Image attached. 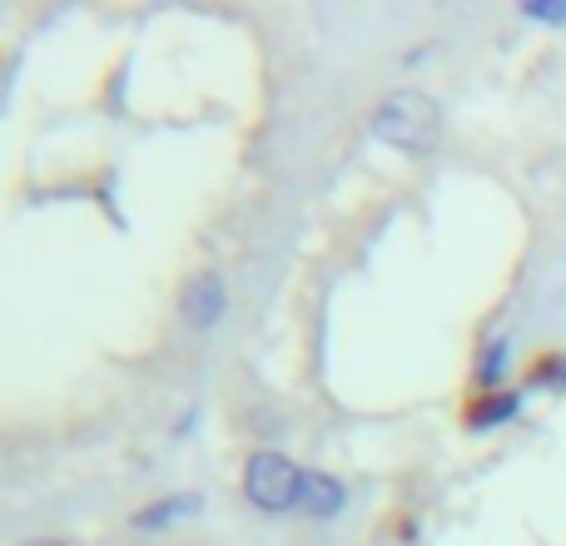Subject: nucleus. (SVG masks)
<instances>
[{
  "label": "nucleus",
  "instance_id": "nucleus-1",
  "mask_svg": "<svg viewBox=\"0 0 566 546\" xmlns=\"http://www.w3.org/2000/svg\"><path fill=\"white\" fill-rule=\"evenodd\" d=\"M373 139H382L388 149L402 155H428L442 135V109L428 90H392L368 119Z\"/></svg>",
  "mask_w": 566,
  "mask_h": 546
},
{
  "label": "nucleus",
  "instance_id": "nucleus-2",
  "mask_svg": "<svg viewBox=\"0 0 566 546\" xmlns=\"http://www.w3.org/2000/svg\"><path fill=\"white\" fill-rule=\"evenodd\" d=\"M303 477H308V472H303L289 452H269L264 448V452H254V458L244 462V482H239V487H244L249 507L279 517V512L303 507Z\"/></svg>",
  "mask_w": 566,
  "mask_h": 546
},
{
  "label": "nucleus",
  "instance_id": "nucleus-3",
  "mask_svg": "<svg viewBox=\"0 0 566 546\" xmlns=\"http://www.w3.org/2000/svg\"><path fill=\"white\" fill-rule=\"evenodd\" d=\"M224 308H229L224 273H195V279L185 283V293H179V318H185V328H195V333L219 328Z\"/></svg>",
  "mask_w": 566,
  "mask_h": 546
},
{
  "label": "nucleus",
  "instance_id": "nucleus-4",
  "mask_svg": "<svg viewBox=\"0 0 566 546\" xmlns=\"http://www.w3.org/2000/svg\"><path fill=\"white\" fill-rule=\"evenodd\" d=\"M199 512H205V492H169V497L139 507L135 517H129V532H139V537H165V532H179L185 522H199Z\"/></svg>",
  "mask_w": 566,
  "mask_h": 546
},
{
  "label": "nucleus",
  "instance_id": "nucleus-5",
  "mask_svg": "<svg viewBox=\"0 0 566 546\" xmlns=\"http://www.w3.org/2000/svg\"><path fill=\"white\" fill-rule=\"evenodd\" d=\"M343 507H348V487H343L333 472H308V477H303V507L298 512H308L313 522H333Z\"/></svg>",
  "mask_w": 566,
  "mask_h": 546
},
{
  "label": "nucleus",
  "instance_id": "nucleus-6",
  "mask_svg": "<svg viewBox=\"0 0 566 546\" xmlns=\"http://www.w3.org/2000/svg\"><path fill=\"white\" fill-rule=\"evenodd\" d=\"M507 372H512V338L497 333V338H488V348L478 353V363H472V382H478V392H502Z\"/></svg>",
  "mask_w": 566,
  "mask_h": 546
},
{
  "label": "nucleus",
  "instance_id": "nucleus-7",
  "mask_svg": "<svg viewBox=\"0 0 566 546\" xmlns=\"http://www.w3.org/2000/svg\"><path fill=\"white\" fill-rule=\"evenodd\" d=\"M522 392H482L478 402L468 408V428L472 432H492V428H502V422H512V418H522Z\"/></svg>",
  "mask_w": 566,
  "mask_h": 546
},
{
  "label": "nucleus",
  "instance_id": "nucleus-8",
  "mask_svg": "<svg viewBox=\"0 0 566 546\" xmlns=\"http://www.w3.org/2000/svg\"><path fill=\"white\" fill-rule=\"evenodd\" d=\"M517 15H522V20H537V25L562 30V25H566V0H522Z\"/></svg>",
  "mask_w": 566,
  "mask_h": 546
},
{
  "label": "nucleus",
  "instance_id": "nucleus-9",
  "mask_svg": "<svg viewBox=\"0 0 566 546\" xmlns=\"http://www.w3.org/2000/svg\"><path fill=\"white\" fill-rule=\"evenodd\" d=\"M532 382L537 388H566V353H547L537 363V372H532Z\"/></svg>",
  "mask_w": 566,
  "mask_h": 546
},
{
  "label": "nucleus",
  "instance_id": "nucleus-10",
  "mask_svg": "<svg viewBox=\"0 0 566 546\" xmlns=\"http://www.w3.org/2000/svg\"><path fill=\"white\" fill-rule=\"evenodd\" d=\"M195 422H199V408H185V418L175 422V438H185V432H195Z\"/></svg>",
  "mask_w": 566,
  "mask_h": 546
},
{
  "label": "nucleus",
  "instance_id": "nucleus-11",
  "mask_svg": "<svg viewBox=\"0 0 566 546\" xmlns=\"http://www.w3.org/2000/svg\"><path fill=\"white\" fill-rule=\"evenodd\" d=\"M25 546H75V542H60V537H35V542H25Z\"/></svg>",
  "mask_w": 566,
  "mask_h": 546
}]
</instances>
